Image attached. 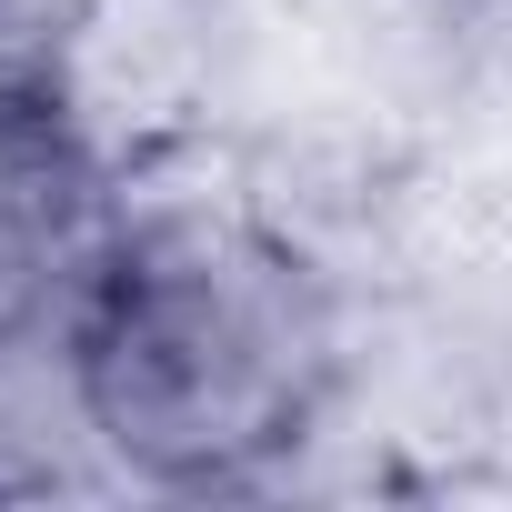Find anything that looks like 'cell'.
<instances>
[{
    "label": "cell",
    "mask_w": 512,
    "mask_h": 512,
    "mask_svg": "<svg viewBox=\"0 0 512 512\" xmlns=\"http://www.w3.org/2000/svg\"><path fill=\"white\" fill-rule=\"evenodd\" d=\"M101 0H0V81H51Z\"/></svg>",
    "instance_id": "cell-2"
},
{
    "label": "cell",
    "mask_w": 512,
    "mask_h": 512,
    "mask_svg": "<svg viewBox=\"0 0 512 512\" xmlns=\"http://www.w3.org/2000/svg\"><path fill=\"white\" fill-rule=\"evenodd\" d=\"M51 352L81 432L131 482L231 492L312 442L342 382V312L262 201L161 191L131 161Z\"/></svg>",
    "instance_id": "cell-1"
}]
</instances>
